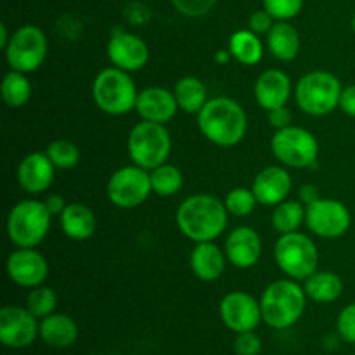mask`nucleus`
I'll list each match as a JSON object with an SVG mask.
<instances>
[{
  "label": "nucleus",
  "mask_w": 355,
  "mask_h": 355,
  "mask_svg": "<svg viewBox=\"0 0 355 355\" xmlns=\"http://www.w3.org/2000/svg\"><path fill=\"white\" fill-rule=\"evenodd\" d=\"M291 175L284 166L270 165L260 170L253 179V193H255L259 205L266 207H277L288 200L291 193Z\"/></svg>",
  "instance_id": "20"
},
{
  "label": "nucleus",
  "mask_w": 355,
  "mask_h": 355,
  "mask_svg": "<svg viewBox=\"0 0 355 355\" xmlns=\"http://www.w3.org/2000/svg\"><path fill=\"white\" fill-rule=\"evenodd\" d=\"M270 151L283 166L309 168L318 162L319 141L307 128L290 125L283 130H276L270 139Z\"/></svg>",
  "instance_id": "9"
},
{
  "label": "nucleus",
  "mask_w": 355,
  "mask_h": 355,
  "mask_svg": "<svg viewBox=\"0 0 355 355\" xmlns=\"http://www.w3.org/2000/svg\"><path fill=\"white\" fill-rule=\"evenodd\" d=\"M149 175H151L153 193L158 194V196L162 198L175 196V194L182 189L184 177H182V172H180L175 165L163 163V165L156 166L155 170H151Z\"/></svg>",
  "instance_id": "31"
},
{
  "label": "nucleus",
  "mask_w": 355,
  "mask_h": 355,
  "mask_svg": "<svg viewBox=\"0 0 355 355\" xmlns=\"http://www.w3.org/2000/svg\"><path fill=\"white\" fill-rule=\"evenodd\" d=\"M51 222L45 201L21 200L7 215V236L17 248H37L47 238Z\"/></svg>",
  "instance_id": "5"
},
{
  "label": "nucleus",
  "mask_w": 355,
  "mask_h": 355,
  "mask_svg": "<svg viewBox=\"0 0 355 355\" xmlns=\"http://www.w3.org/2000/svg\"><path fill=\"white\" fill-rule=\"evenodd\" d=\"M153 193L149 170L137 165H127L118 168L110 177L106 186L107 200L121 210H132L144 203Z\"/></svg>",
  "instance_id": "11"
},
{
  "label": "nucleus",
  "mask_w": 355,
  "mask_h": 355,
  "mask_svg": "<svg viewBox=\"0 0 355 355\" xmlns=\"http://www.w3.org/2000/svg\"><path fill=\"white\" fill-rule=\"evenodd\" d=\"M24 307L37 319H44L55 312V307H58V295H55V291L52 288L44 286V284L37 288H31Z\"/></svg>",
  "instance_id": "32"
},
{
  "label": "nucleus",
  "mask_w": 355,
  "mask_h": 355,
  "mask_svg": "<svg viewBox=\"0 0 355 355\" xmlns=\"http://www.w3.org/2000/svg\"><path fill=\"white\" fill-rule=\"evenodd\" d=\"M352 30H354V33H355V14H354V19H352Z\"/></svg>",
  "instance_id": "46"
},
{
  "label": "nucleus",
  "mask_w": 355,
  "mask_h": 355,
  "mask_svg": "<svg viewBox=\"0 0 355 355\" xmlns=\"http://www.w3.org/2000/svg\"><path fill=\"white\" fill-rule=\"evenodd\" d=\"M231 59H232V55H231V52H229V49L227 51L215 52V62H217V64H227Z\"/></svg>",
  "instance_id": "44"
},
{
  "label": "nucleus",
  "mask_w": 355,
  "mask_h": 355,
  "mask_svg": "<svg viewBox=\"0 0 355 355\" xmlns=\"http://www.w3.org/2000/svg\"><path fill=\"white\" fill-rule=\"evenodd\" d=\"M274 23H276V19H274V17L270 16V12H267L266 9L255 10V12H252V16H250L248 19L250 30L257 35L269 33L270 28L274 26Z\"/></svg>",
  "instance_id": "39"
},
{
  "label": "nucleus",
  "mask_w": 355,
  "mask_h": 355,
  "mask_svg": "<svg viewBox=\"0 0 355 355\" xmlns=\"http://www.w3.org/2000/svg\"><path fill=\"white\" fill-rule=\"evenodd\" d=\"M227 263V257L220 246L214 241L196 243L189 257V266L194 276L205 283H214L222 277Z\"/></svg>",
  "instance_id": "22"
},
{
  "label": "nucleus",
  "mask_w": 355,
  "mask_h": 355,
  "mask_svg": "<svg viewBox=\"0 0 355 355\" xmlns=\"http://www.w3.org/2000/svg\"><path fill=\"white\" fill-rule=\"evenodd\" d=\"M40 338L52 349H69L78 340V326L69 315L54 312L40 319Z\"/></svg>",
  "instance_id": "24"
},
{
  "label": "nucleus",
  "mask_w": 355,
  "mask_h": 355,
  "mask_svg": "<svg viewBox=\"0 0 355 355\" xmlns=\"http://www.w3.org/2000/svg\"><path fill=\"white\" fill-rule=\"evenodd\" d=\"M229 211L224 201L211 194H193L179 205L175 222L193 243L215 241L227 227Z\"/></svg>",
  "instance_id": "1"
},
{
  "label": "nucleus",
  "mask_w": 355,
  "mask_h": 355,
  "mask_svg": "<svg viewBox=\"0 0 355 355\" xmlns=\"http://www.w3.org/2000/svg\"><path fill=\"white\" fill-rule=\"evenodd\" d=\"M340 110H342L347 116L355 118V83L343 87L342 97H340Z\"/></svg>",
  "instance_id": "41"
},
{
  "label": "nucleus",
  "mask_w": 355,
  "mask_h": 355,
  "mask_svg": "<svg viewBox=\"0 0 355 355\" xmlns=\"http://www.w3.org/2000/svg\"><path fill=\"white\" fill-rule=\"evenodd\" d=\"M319 198H321V194H319V189L314 184H305V186H302L300 191H298V200H300L305 207H309V205H312L314 201H318Z\"/></svg>",
  "instance_id": "42"
},
{
  "label": "nucleus",
  "mask_w": 355,
  "mask_h": 355,
  "mask_svg": "<svg viewBox=\"0 0 355 355\" xmlns=\"http://www.w3.org/2000/svg\"><path fill=\"white\" fill-rule=\"evenodd\" d=\"M352 215L345 203L331 198H319L305 207V225L312 234L324 239L342 238L349 232Z\"/></svg>",
  "instance_id": "12"
},
{
  "label": "nucleus",
  "mask_w": 355,
  "mask_h": 355,
  "mask_svg": "<svg viewBox=\"0 0 355 355\" xmlns=\"http://www.w3.org/2000/svg\"><path fill=\"white\" fill-rule=\"evenodd\" d=\"M336 333L340 340L355 345V302L342 309L336 319Z\"/></svg>",
  "instance_id": "37"
},
{
  "label": "nucleus",
  "mask_w": 355,
  "mask_h": 355,
  "mask_svg": "<svg viewBox=\"0 0 355 355\" xmlns=\"http://www.w3.org/2000/svg\"><path fill=\"white\" fill-rule=\"evenodd\" d=\"M7 276L21 288H37L49 277V263L35 248H16L7 257Z\"/></svg>",
  "instance_id": "16"
},
{
  "label": "nucleus",
  "mask_w": 355,
  "mask_h": 355,
  "mask_svg": "<svg viewBox=\"0 0 355 355\" xmlns=\"http://www.w3.org/2000/svg\"><path fill=\"white\" fill-rule=\"evenodd\" d=\"M342 83L329 71H311L302 76L295 87V101L304 113L311 116H326L340 107Z\"/></svg>",
  "instance_id": "6"
},
{
  "label": "nucleus",
  "mask_w": 355,
  "mask_h": 355,
  "mask_svg": "<svg viewBox=\"0 0 355 355\" xmlns=\"http://www.w3.org/2000/svg\"><path fill=\"white\" fill-rule=\"evenodd\" d=\"M253 92L257 104L269 113L276 107L286 106L293 94V85L290 76L281 69H266L257 78Z\"/></svg>",
  "instance_id": "21"
},
{
  "label": "nucleus",
  "mask_w": 355,
  "mask_h": 355,
  "mask_svg": "<svg viewBox=\"0 0 355 355\" xmlns=\"http://www.w3.org/2000/svg\"><path fill=\"white\" fill-rule=\"evenodd\" d=\"M229 52L232 59L243 66H255L263 58V44L260 35L252 30H238L229 38Z\"/></svg>",
  "instance_id": "27"
},
{
  "label": "nucleus",
  "mask_w": 355,
  "mask_h": 355,
  "mask_svg": "<svg viewBox=\"0 0 355 355\" xmlns=\"http://www.w3.org/2000/svg\"><path fill=\"white\" fill-rule=\"evenodd\" d=\"M175 94L179 110L187 114H198L203 110L205 104L208 103V90L207 85L196 76H184L175 83Z\"/></svg>",
  "instance_id": "28"
},
{
  "label": "nucleus",
  "mask_w": 355,
  "mask_h": 355,
  "mask_svg": "<svg viewBox=\"0 0 355 355\" xmlns=\"http://www.w3.org/2000/svg\"><path fill=\"white\" fill-rule=\"evenodd\" d=\"M274 259L290 279L305 281L318 270L319 250L307 234L297 231L279 234L274 245Z\"/></svg>",
  "instance_id": "8"
},
{
  "label": "nucleus",
  "mask_w": 355,
  "mask_h": 355,
  "mask_svg": "<svg viewBox=\"0 0 355 355\" xmlns=\"http://www.w3.org/2000/svg\"><path fill=\"white\" fill-rule=\"evenodd\" d=\"M90 355H94V354H90Z\"/></svg>",
  "instance_id": "47"
},
{
  "label": "nucleus",
  "mask_w": 355,
  "mask_h": 355,
  "mask_svg": "<svg viewBox=\"0 0 355 355\" xmlns=\"http://www.w3.org/2000/svg\"><path fill=\"white\" fill-rule=\"evenodd\" d=\"M107 58L111 64L123 71H139L149 61L148 44L139 35L130 33L123 28H114L107 42Z\"/></svg>",
  "instance_id": "15"
},
{
  "label": "nucleus",
  "mask_w": 355,
  "mask_h": 355,
  "mask_svg": "<svg viewBox=\"0 0 355 355\" xmlns=\"http://www.w3.org/2000/svg\"><path fill=\"white\" fill-rule=\"evenodd\" d=\"M66 201L64 198L61 196V194H51V196L45 200V207H47V210L51 211L52 215H61L62 211H64L66 208Z\"/></svg>",
  "instance_id": "43"
},
{
  "label": "nucleus",
  "mask_w": 355,
  "mask_h": 355,
  "mask_svg": "<svg viewBox=\"0 0 355 355\" xmlns=\"http://www.w3.org/2000/svg\"><path fill=\"white\" fill-rule=\"evenodd\" d=\"M225 208H227L229 215H234V217H248L250 214H253L259 205L253 189L248 187H234L227 193L224 200Z\"/></svg>",
  "instance_id": "34"
},
{
  "label": "nucleus",
  "mask_w": 355,
  "mask_h": 355,
  "mask_svg": "<svg viewBox=\"0 0 355 355\" xmlns=\"http://www.w3.org/2000/svg\"><path fill=\"white\" fill-rule=\"evenodd\" d=\"M305 222V205L300 200H286L274 207L272 227L279 234L297 232Z\"/></svg>",
  "instance_id": "29"
},
{
  "label": "nucleus",
  "mask_w": 355,
  "mask_h": 355,
  "mask_svg": "<svg viewBox=\"0 0 355 355\" xmlns=\"http://www.w3.org/2000/svg\"><path fill=\"white\" fill-rule=\"evenodd\" d=\"M198 127L207 141L218 148H234L245 139L248 116L238 101L211 97L198 113Z\"/></svg>",
  "instance_id": "2"
},
{
  "label": "nucleus",
  "mask_w": 355,
  "mask_h": 355,
  "mask_svg": "<svg viewBox=\"0 0 355 355\" xmlns=\"http://www.w3.org/2000/svg\"><path fill=\"white\" fill-rule=\"evenodd\" d=\"M40 338V319L26 307L6 305L0 309V342L3 347L21 350Z\"/></svg>",
  "instance_id": "13"
},
{
  "label": "nucleus",
  "mask_w": 355,
  "mask_h": 355,
  "mask_svg": "<svg viewBox=\"0 0 355 355\" xmlns=\"http://www.w3.org/2000/svg\"><path fill=\"white\" fill-rule=\"evenodd\" d=\"M3 51L9 68L28 75L44 64L49 52L47 37L37 24H24L14 31Z\"/></svg>",
  "instance_id": "10"
},
{
  "label": "nucleus",
  "mask_w": 355,
  "mask_h": 355,
  "mask_svg": "<svg viewBox=\"0 0 355 355\" xmlns=\"http://www.w3.org/2000/svg\"><path fill=\"white\" fill-rule=\"evenodd\" d=\"M172 6L186 17H203L214 9L218 0H170Z\"/></svg>",
  "instance_id": "36"
},
{
  "label": "nucleus",
  "mask_w": 355,
  "mask_h": 355,
  "mask_svg": "<svg viewBox=\"0 0 355 355\" xmlns=\"http://www.w3.org/2000/svg\"><path fill=\"white\" fill-rule=\"evenodd\" d=\"M127 149L134 165L151 172L156 166L168 162L172 153V137L165 125L141 121L128 134Z\"/></svg>",
  "instance_id": "7"
},
{
  "label": "nucleus",
  "mask_w": 355,
  "mask_h": 355,
  "mask_svg": "<svg viewBox=\"0 0 355 355\" xmlns=\"http://www.w3.org/2000/svg\"><path fill=\"white\" fill-rule=\"evenodd\" d=\"M224 252L231 266L238 269H252L262 257V238L253 227L239 225L225 238Z\"/></svg>",
  "instance_id": "17"
},
{
  "label": "nucleus",
  "mask_w": 355,
  "mask_h": 355,
  "mask_svg": "<svg viewBox=\"0 0 355 355\" xmlns=\"http://www.w3.org/2000/svg\"><path fill=\"white\" fill-rule=\"evenodd\" d=\"M305 0H263V9L276 21H290L300 14Z\"/></svg>",
  "instance_id": "35"
},
{
  "label": "nucleus",
  "mask_w": 355,
  "mask_h": 355,
  "mask_svg": "<svg viewBox=\"0 0 355 355\" xmlns=\"http://www.w3.org/2000/svg\"><path fill=\"white\" fill-rule=\"evenodd\" d=\"M55 170L58 168L51 162L47 153H30L21 159L17 166V184L26 194L37 196L52 186Z\"/></svg>",
  "instance_id": "18"
},
{
  "label": "nucleus",
  "mask_w": 355,
  "mask_h": 355,
  "mask_svg": "<svg viewBox=\"0 0 355 355\" xmlns=\"http://www.w3.org/2000/svg\"><path fill=\"white\" fill-rule=\"evenodd\" d=\"M135 111L142 118V121L166 125L175 118L179 104L172 90L165 87H148L139 92Z\"/></svg>",
  "instance_id": "19"
},
{
  "label": "nucleus",
  "mask_w": 355,
  "mask_h": 355,
  "mask_svg": "<svg viewBox=\"0 0 355 355\" xmlns=\"http://www.w3.org/2000/svg\"><path fill=\"white\" fill-rule=\"evenodd\" d=\"M304 290L307 298L318 304H331L343 293V281L338 274L329 270H315L305 279Z\"/></svg>",
  "instance_id": "26"
},
{
  "label": "nucleus",
  "mask_w": 355,
  "mask_h": 355,
  "mask_svg": "<svg viewBox=\"0 0 355 355\" xmlns=\"http://www.w3.org/2000/svg\"><path fill=\"white\" fill-rule=\"evenodd\" d=\"M236 355H260L262 352V340L255 331L238 333L234 340Z\"/></svg>",
  "instance_id": "38"
},
{
  "label": "nucleus",
  "mask_w": 355,
  "mask_h": 355,
  "mask_svg": "<svg viewBox=\"0 0 355 355\" xmlns=\"http://www.w3.org/2000/svg\"><path fill=\"white\" fill-rule=\"evenodd\" d=\"M59 222H61V229L66 238L73 239V241H87L96 234V214L92 211V208L78 203V201L66 205L64 211L59 215Z\"/></svg>",
  "instance_id": "23"
},
{
  "label": "nucleus",
  "mask_w": 355,
  "mask_h": 355,
  "mask_svg": "<svg viewBox=\"0 0 355 355\" xmlns=\"http://www.w3.org/2000/svg\"><path fill=\"white\" fill-rule=\"evenodd\" d=\"M307 295L295 279H277L263 290L260 297L262 319L269 328L288 329L305 314Z\"/></svg>",
  "instance_id": "3"
},
{
  "label": "nucleus",
  "mask_w": 355,
  "mask_h": 355,
  "mask_svg": "<svg viewBox=\"0 0 355 355\" xmlns=\"http://www.w3.org/2000/svg\"><path fill=\"white\" fill-rule=\"evenodd\" d=\"M218 314H220L225 328L231 329L236 335L245 331H255L260 322L263 321L260 300H257L246 291H231L225 295L218 307Z\"/></svg>",
  "instance_id": "14"
},
{
  "label": "nucleus",
  "mask_w": 355,
  "mask_h": 355,
  "mask_svg": "<svg viewBox=\"0 0 355 355\" xmlns=\"http://www.w3.org/2000/svg\"><path fill=\"white\" fill-rule=\"evenodd\" d=\"M0 94L3 103L9 107H23L24 104H28L31 97V83L26 73L14 71V69L6 73L0 85Z\"/></svg>",
  "instance_id": "30"
},
{
  "label": "nucleus",
  "mask_w": 355,
  "mask_h": 355,
  "mask_svg": "<svg viewBox=\"0 0 355 355\" xmlns=\"http://www.w3.org/2000/svg\"><path fill=\"white\" fill-rule=\"evenodd\" d=\"M10 37L12 35H9V31H7V26L6 24H0V49H6L7 44H9Z\"/></svg>",
  "instance_id": "45"
},
{
  "label": "nucleus",
  "mask_w": 355,
  "mask_h": 355,
  "mask_svg": "<svg viewBox=\"0 0 355 355\" xmlns=\"http://www.w3.org/2000/svg\"><path fill=\"white\" fill-rule=\"evenodd\" d=\"M266 37L267 49L277 61L290 62L300 52V35L290 21H276Z\"/></svg>",
  "instance_id": "25"
},
{
  "label": "nucleus",
  "mask_w": 355,
  "mask_h": 355,
  "mask_svg": "<svg viewBox=\"0 0 355 355\" xmlns=\"http://www.w3.org/2000/svg\"><path fill=\"white\" fill-rule=\"evenodd\" d=\"M291 120H293V113L288 110L286 106L276 107V110L269 111V123L276 130H283V128L290 127Z\"/></svg>",
  "instance_id": "40"
},
{
  "label": "nucleus",
  "mask_w": 355,
  "mask_h": 355,
  "mask_svg": "<svg viewBox=\"0 0 355 355\" xmlns=\"http://www.w3.org/2000/svg\"><path fill=\"white\" fill-rule=\"evenodd\" d=\"M139 90L130 73L111 66L97 73L92 82V99L103 113L123 116L135 111Z\"/></svg>",
  "instance_id": "4"
},
{
  "label": "nucleus",
  "mask_w": 355,
  "mask_h": 355,
  "mask_svg": "<svg viewBox=\"0 0 355 355\" xmlns=\"http://www.w3.org/2000/svg\"><path fill=\"white\" fill-rule=\"evenodd\" d=\"M47 156L58 170L75 168L80 163V149L75 142L59 139V141L51 142L47 146Z\"/></svg>",
  "instance_id": "33"
}]
</instances>
